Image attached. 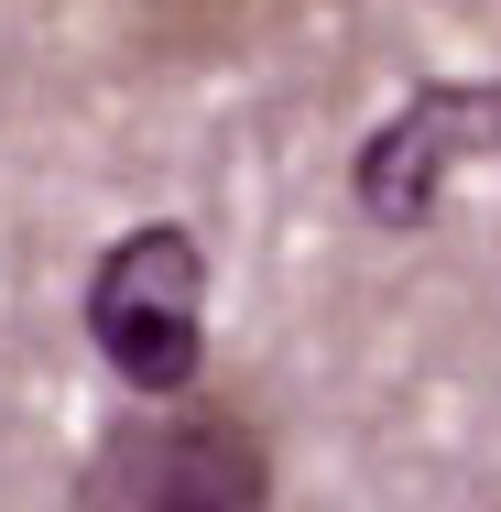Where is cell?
<instances>
[{"label": "cell", "mask_w": 501, "mask_h": 512, "mask_svg": "<svg viewBox=\"0 0 501 512\" xmlns=\"http://www.w3.org/2000/svg\"><path fill=\"white\" fill-rule=\"evenodd\" d=\"M88 349L109 360L120 393L142 404H186L207 382V240L186 218H142L120 229L88 273Z\"/></svg>", "instance_id": "cell-1"}, {"label": "cell", "mask_w": 501, "mask_h": 512, "mask_svg": "<svg viewBox=\"0 0 501 512\" xmlns=\"http://www.w3.org/2000/svg\"><path fill=\"white\" fill-rule=\"evenodd\" d=\"M66 512H273V447L240 404H142L88 447Z\"/></svg>", "instance_id": "cell-2"}, {"label": "cell", "mask_w": 501, "mask_h": 512, "mask_svg": "<svg viewBox=\"0 0 501 512\" xmlns=\"http://www.w3.org/2000/svg\"><path fill=\"white\" fill-rule=\"evenodd\" d=\"M491 142H501V88H414L360 142V207L382 229H425L447 207V186H458V164L491 153Z\"/></svg>", "instance_id": "cell-3"}]
</instances>
